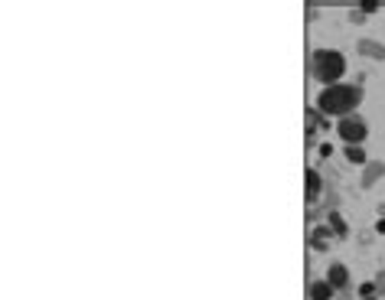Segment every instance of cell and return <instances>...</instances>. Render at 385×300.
Masks as SVG:
<instances>
[{"label":"cell","mask_w":385,"mask_h":300,"mask_svg":"<svg viewBox=\"0 0 385 300\" xmlns=\"http://www.w3.org/2000/svg\"><path fill=\"white\" fill-rule=\"evenodd\" d=\"M326 222L333 225L336 235H346V225H343V215H340V213H330V219H326Z\"/></svg>","instance_id":"obj_8"},{"label":"cell","mask_w":385,"mask_h":300,"mask_svg":"<svg viewBox=\"0 0 385 300\" xmlns=\"http://www.w3.org/2000/svg\"><path fill=\"white\" fill-rule=\"evenodd\" d=\"M333 284L323 277V281H317V284H311V300H333Z\"/></svg>","instance_id":"obj_5"},{"label":"cell","mask_w":385,"mask_h":300,"mask_svg":"<svg viewBox=\"0 0 385 300\" xmlns=\"http://www.w3.org/2000/svg\"><path fill=\"white\" fill-rule=\"evenodd\" d=\"M336 134L346 140V144H362V140H366V134H369V127H366V121H362L360 114H349V118H340Z\"/></svg>","instance_id":"obj_3"},{"label":"cell","mask_w":385,"mask_h":300,"mask_svg":"<svg viewBox=\"0 0 385 300\" xmlns=\"http://www.w3.org/2000/svg\"><path fill=\"white\" fill-rule=\"evenodd\" d=\"M326 238H330V225H326V228H320V232L313 235V245H317V248H326Z\"/></svg>","instance_id":"obj_9"},{"label":"cell","mask_w":385,"mask_h":300,"mask_svg":"<svg viewBox=\"0 0 385 300\" xmlns=\"http://www.w3.org/2000/svg\"><path fill=\"white\" fill-rule=\"evenodd\" d=\"M360 101H362L360 88L336 82V85H323L320 98H317V111L326 114V118H349V114H356Z\"/></svg>","instance_id":"obj_1"},{"label":"cell","mask_w":385,"mask_h":300,"mask_svg":"<svg viewBox=\"0 0 385 300\" xmlns=\"http://www.w3.org/2000/svg\"><path fill=\"white\" fill-rule=\"evenodd\" d=\"M326 281H330L336 290L346 288V284H349V271L343 268V264H330V271H326Z\"/></svg>","instance_id":"obj_4"},{"label":"cell","mask_w":385,"mask_h":300,"mask_svg":"<svg viewBox=\"0 0 385 300\" xmlns=\"http://www.w3.org/2000/svg\"><path fill=\"white\" fill-rule=\"evenodd\" d=\"M346 157L353 163H362V160H366V150H362V144H346Z\"/></svg>","instance_id":"obj_7"},{"label":"cell","mask_w":385,"mask_h":300,"mask_svg":"<svg viewBox=\"0 0 385 300\" xmlns=\"http://www.w3.org/2000/svg\"><path fill=\"white\" fill-rule=\"evenodd\" d=\"M311 65H313V78H317V82L336 85V82L343 78V72H346V56L340 50H317Z\"/></svg>","instance_id":"obj_2"},{"label":"cell","mask_w":385,"mask_h":300,"mask_svg":"<svg viewBox=\"0 0 385 300\" xmlns=\"http://www.w3.org/2000/svg\"><path fill=\"white\" fill-rule=\"evenodd\" d=\"M320 196V173L317 170H307V200H317Z\"/></svg>","instance_id":"obj_6"}]
</instances>
